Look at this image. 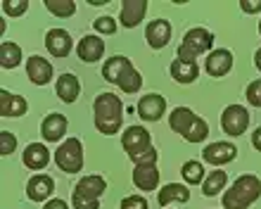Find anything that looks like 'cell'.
Segmentation results:
<instances>
[{"instance_id":"cell-15","label":"cell","mask_w":261,"mask_h":209,"mask_svg":"<svg viewBox=\"0 0 261 209\" xmlns=\"http://www.w3.org/2000/svg\"><path fill=\"white\" fill-rule=\"evenodd\" d=\"M64 133H67V117L64 114H48V117L43 119L41 124V136L45 143H57V140L64 138Z\"/></svg>"},{"instance_id":"cell-4","label":"cell","mask_w":261,"mask_h":209,"mask_svg":"<svg viewBox=\"0 0 261 209\" xmlns=\"http://www.w3.org/2000/svg\"><path fill=\"white\" fill-rule=\"evenodd\" d=\"M169 126L176 133H180L188 143H202L209 136L206 121L202 117H197L193 110H188V107H176L169 114Z\"/></svg>"},{"instance_id":"cell-14","label":"cell","mask_w":261,"mask_h":209,"mask_svg":"<svg viewBox=\"0 0 261 209\" xmlns=\"http://www.w3.org/2000/svg\"><path fill=\"white\" fill-rule=\"evenodd\" d=\"M145 38H147V45L154 50H162L169 45L171 41V24L166 19H154L147 24V31H145Z\"/></svg>"},{"instance_id":"cell-37","label":"cell","mask_w":261,"mask_h":209,"mask_svg":"<svg viewBox=\"0 0 261 209\" xmlns=\"http://www.w3.org/2000/svg\"><path fill=\"white\" fill-rule=\"evenodd\" d=\"M252 145H254L256 150H259V152H261V126H259V128H256L254 133H252Z\"/></svg>"},{"instance_id":"cell-19","label":"cell","mask_w":261,"mask_h":209,"mask_svg":"<svg viewBox=\"0 0 261 209\" xmlns=\"http://www.w3.org/2000/svg\"><path fill=\"white\" fill-rule=\"evenodd\" d=\"M53 190H55V181H53L48 174H36L34 178L27 183V195H29V200H34V202L48 200V197L53 195Z\"/></svg>"},{"instance_id":"cell-35","label":"cell","mask_w":261,"mask_h":209,"mask_svg":"<svg viewBox=\"0 0 261 209\" xmlns=\"http://www.w3.org/2000/svg\"><path fill=\"white\" fill-rule=\"evenodd\" d=\"M240 7H242V12L256 14V12H261V0H240Z\"/></svg>"},{"instance_id":"cell-36","label":"cell","mask_w":261,"mask_h":209,"mask_svg":"<svg viewBox=\"0 0 261 209\" xmlns=\"http://www.w3.org/2000/svg\"><path fill=\"white\" fill-rule=\"evenodd\" d=\"M43 209H69V204L64 202V200H60V197H55V200H50Z\"/></svg>"},{"instance_id":"cell-39","label":"cell","mask_w":261,"mask_h":209,"mask_svg":"<svg viewBox=\"0 0 261 209\" xmlns=\"http://www.w3.org/2000/svg\"><path fill=\"white\" fill-rule=\"evenodd\" d=\"M259 34H261V19H259Z\"/></svg>"},{"instance_id":"cell-34","label":"cell","mask_w":261,"mask_h":209,"mask_svg":"<svg viewBox=\"0 0 261 209\" xmlns=\"http://www.w3.org/2000/svg\"><path fill=\"white\" fill-rule=\"evenodd\" d=\"M121 209H150V204L143 195H128L121 200Z\"/></svg>"},{"instance_id":"cell-38","label":"cell","mask_w":261,"mask_h":209,"mask_svg":"<svg viewBox=\"0 0 261 209\" xmlns=\"http://www.w3.org/2000/svg\"><path fill=\"white\" fill-rule=\"evenodd\" d=\"M254 64H256V69L261 71V48H259V50H256V53H254Z\"/></svg>"},{"instance_id":"cell-32","label":"cell","mask_w":261,"mask_h":209,"mask_svg":"<svg viewBox=\"0 0 261 209\" xmlns=\"http://www.w3.org/2000/svg\"><path fill=\"white\" fill-rule=\"evenodd\" d=\"M14 147H17V138H14V133H10V131L0 133V154H12Z\"/></svg>"},{"instance_id":"cell-10","label":"cell","mask_w":261,"mask_h":209,"mask_svg":"<svg viewBox=\"0 0 261 209\" xmlns=\"http://www.w3.org/2000/svg\"><path fill=\"white\" fill-rule=\"evenodd\" d=\"M202 157H204L206 164H214V167H223L228 162H233L238 157V147L233 143H212L202 150Z\"/></svg>"},{"instance_id":"cell-16","label":"cell","mask_w":261,"mask_h":209,"mask_svg":"<svg viewBox=\"0 0 261 209\" xmlns=\"http://www.w3.org/2000/svg\"><path fill=\"white\" fill-rule=\"evenodd\" d=\"M45 48L53 57H67L71 53V36L64 29H50L45 34Z\"/></svg>"},{"instance_id":"cell-6","label":"cell","mask_w":261,"mask_h":209,"mask_svg":"<svg viewBox=\"0 0 261 209\" xmlns=\"http://www.w3.org/2000/svg\"><path fill=\"white\" fill-rule=\"evenodd\" d=\"M107 190V181L102 176H83L81 181L76 183L71 202L74 209H100V195Z\"/></svg>"},{"instance_id":"cell-17","label":"cell","mask_w":261,"mask_h":209,"mask_svg":"<svg viewBox=\"0 0 261 209\" xmlns=\"http://www.w3.org/2000/svg\"><path fill=\"white\" fill-rule=\"evenodd\" d=\"M233 69V55H230V50H212V55L206 57V74L209 76H226L228 71Z\"/></svg>"},{"instance_id":"cell-8","label":"cell","mask_w":261,"mask_h":209,"mask_svg":"<svg viewBox=\"0 0 261 209\" xmlns=\"http://www.w3.org/2000/svg\"><path fill=\"white\" fill-rule=\"evenodd\" d=\"M55 164L64 174H79L83 167V145L79 138H67L55 152Z\"/></svg>"},{"instance_id":"cell-13","label":"cell","mask_w":261,"mask_h":209,"mask_svg":"<svg viewBox=\"0 0 261 209\" xmlns=\"http://www.w3.org/2000/svg\"><path fill=\"white\" fill-rule=\"evenodd\" d=\"M27 76L31 79V84L45 86L53 81V64L41 55H31L27 60Z\"/></svg>"},{"instance_id":"cell-31","label":"cell","mask_w":261,"mask_h":209,"mask_svg":"<svg viewBox=\"0 0 261 209\" xmlns=\"http://www.w3.org/2000/svg\"><path fill=\"white\" fill-rule=\"evenodd\" d=\"M95 31H97V34L112 36L114 31H117V21L112 19V17H107V14H102V17H97V19H95Z\"/></svg>"},{"instance_id":"cell-24","label":"cell","mask_w":261,"mask_h":209,"mask_svg":"<svg viewBox=\"0 0 261 209\" xmlns=\"http://www.w3.org/2000/svg\"><path fill=\"white\" fill-rule=\"evenodd\" d=\"M57 95L60 100L67 104H71L76 98H79V93H81V84H79V79L74 74H62V76L57 79Z\"/></svg>"},{"instance_id":"cell-21","label":"cell","mask_w":261,"mask_h":209,"mask_svg":"<svg viewBox=\"0 0 261 209\" xmlns=\"http://www.w3.org/2000/svg\"><path fill=\"white\" fill-rule=\"evenodd\" d=\"M29 110L21 95H12L10 91H0V114L3 117H24Z\"/></svg>"},{"instance_id":"cell-12","label":"cell","mask_w":261,"mask_h":209,"mask_svg":"<svg viewBox=\"0 0 261 209\" xmlns=\"http://www.w3.org/2000/svg\"><path fill=\"white\" fill-rule=\"evenodd\" d=\"M133 183L138 190H154L159 186V171H157V162H140L133 169Z\"/></svg>"},{"instance_id":"cell-1","label":"cell","mask_w":261,"mask_h":209,"mask_svg":"<svg viewBox=\"0 0 261 209\" xmlns=\"http://www.w3.org/2000/svg\"><path fill=\"white\" fill-rule=\"evenodd\" d=\"M93 114H95L97 131L105 136H112L121 128L124 121V104L114 93H100L93 102Z\"/></svg>"},{"instance_id":"cell-33","label":"cell","mask_w":261,"mask_h":209,"mask_svg":"<svg viewBox=\"0 0 261 209\" xmlns=\"http://www.w3.org/2000/svg\"><path fill=\"white\" fill-rule=\"evenodd\" d=\"M247 102L252 107H261V79H256L247 86Z\"/></svg>"},{"instance_id":"cell-11","label":"cell","mask_w":261,"mask_h":209,"mask_svg":"<svg viewBox=\"0 0 261 209\" xmlns=\"http://www.w3.org/2000/svg\"><path fill=\"white\" fill-rule=\"evenodd\" d=\"M138 117L145 119V121H159L162 114L166 110V100L164 95H157V93H147L138 100Z\"/></svg>"},{"instance_id":"cell-9","label":"cell","mask_w":261,"mask_h":209,"mask_svg":"<svg viewBox=\"0 0 261 209\" xmlns=\"http://www.w3.org/2000/svg\"><path fill=\"white\" fill-rule=\"evenodd\" d=\"M221 126L228 136H242L249 126V112L242 104H228L221 114Z\"/></svg>"},{"instance_id":"cell-27","label":"cell","mask_w":261,"mask_h":209,"mask_svg":"<svg viewBox=\"0 0 261 209\" xmlns=\"http://www.w3.org/2000/svg\"><path fill=\"white\" fill-rule=\"evenodd\" d=\"M226 181H228V176L226 171H212V174L204 178V193L206 197H214V195H219L221 190L226 188Z\"/></svg>"},{"instance_id":"cell-25","label":"cell","mask_w":261,"mask_h":209,"mask_svg":"<svg viewBox=\"0 0 261 209\" xmlns=\"http://www.w3.org/2000/svg\"><path fill=\"white\" fill-rule=\"evenodd\" d=\"M157 200L162 207H169L171 202H188L190 200V190L186 186H180V183H169V186L159 190Z\"/></svg>"},{"instance_id":"cell-18","label":"cell","mask_w":261,"mask_h":209,"mask_svg":"<svg viewBox=\"0 0 261 209\" xmlns=\"http://www.w3.org/2000/svg\"><path fill=\"white\" fill-rule=\"evenodd\" d=\"M145 12H147V0H124L119 19H121V24L126 29H133L143 21Z\"/></svg>"},{"instance_id":"cell-20","label":"cell","mask_w":261,"mask_h":209,"mask_svg":"<svg viewBox=\"0 0 261 209\" xmlns=\"http://www.w3.org/2000/svg\"><path fill=\"white\" fill-rule=\"evenodd\" d=\"M76 53H79V57H81L83 62H97V60L105 55V43H102V38L88 34L79 41Z\"/></svg>"},{"instance_id":"cell-29","label":"cell","mask_w":261,"mask_h":209,"mask_svg":"<svg viewBox=\"0 0 261 209\" xmlns=\"http://www.w3.org/2000/svg\"><path fill=\"white\" fill-rule=\"evenodd\" d=\"M180 174H183L186 183L197 186V183H202V178H204V167H202L197 160H190V162H186V164L180 167Z\"/></svg>"},{"instance_id":"cell-2","label":"cell","mask_w":261,"mask_h":209,"mask_svg":"<svg viewBox=\"0 0 261 209\" xmlns=\"http://www.w3.org/2000/svg\"><path fill=\"white\" fill-rule=\"evenodd\" d=\"M102 76L105 81H110V84H117L119 88L124 93H138L143 88V76L136 71V67L121 55H114L110 57L107 62L102 64Z\"/></svg>"},{"instance_id":"cell-3","label":"cell","mask_w":261,"mask_h":209,"mask_svg":"<svg viewBox=\"0 0 261 209\" xmlns=\"http://www.w3.org/2000/svg\"><path fill=\"white\" fill-rule=\"evenodd\" d=\"M261 197V181L252 174L235 178V183L223 193V209H249Z\"/></svg>"},{"instance_id":"cell-26","label":"cell","mask_w":261,"mask_h":209,"mask_svg":"<svg viewBox=\"0 0 261 209\" xmlns=\"http://www.w3.org/2000/svg\"><path fill=\"white\" fill-rule=\"evenodd\" d=\"M21 62V48L17 43L5 41L0 45V67L3 69H17Z\"/></svg>"},{"instance_id":"cell-22","label":"cell","mask_w":261,"mask_h":209,"mask_svg":"<svg viewBox=\"0 0 261 209\" xmlns=\"http://www.w3.org/2000/svg\"><path fill=\"white\" fill-rule=\"evenodd\" d=\"M24 164H27L29 169H34V171H41V169L48 167L50 162V152L48 147L43 145V143H31V145L24 150Z\"/></svg>"},{"instance_id":"cell-23","label":"cell","mask_w":261,"mask_h":209,"mask_svg":"<svg viewBox=\"0 0 261 209\" xmlns=\"http://www.w3.org/2000/svg\"><path fill=\"white\" fill-rule=\"evenodd\" d=\"M171 76L173 81H178V84H193L195 79L199 76V67L197 62H190V60H173L171 62Z\"/></svg>"},{"instance_id":"cell-7","label":"cell","mask_w":261,"mask_h":209,"mask_svg":"<svg viewBox=\"0 0 261 209\" xmlns=\"http://www.w3.org/2000/svg\"><path fill=\"white\" fill-rule=\"evenodd\" d=\"M214 45V36L212 31L197 27V29H190L186 36H183V43L178 45V60H190L195 62V57H199L202 53L212 50Z\"/></svg>"},{"instance_id":"cell-5","label":"cell","mask_w":261,"mask_h":209,"mask_svg":"<svg viewBox=\"0 0 261 209\" xmlns=\"http://www.w3.org/2000/svg\"><path fill=\"white\" fill-rule=\"evenodd\" d=\"M121 145L133 164L140 162H157V150L150 145V133L143 126H128L121 133Z\"/></svg>"},{"instance_id":"cell-28","label":"cell","mask_w":261,"mask_h":209,"mask_svg":"<svg viewBox=\"0 0 261 209\" xmlns=\"http://www.w3.org/2000/svg\"><path fill=\"white\" fill-rule=\"evenodd\" d=\"M45 10L57 14L60 19H67L76 12V3L74 0H45Z\"/></svg>"},{"instance_id":"cell-30","label":"cell","mask_w":261,"mask_h":209,"mask_svg":"<svg viewBox=\"0 0 261 209\" xmlns=\"http://www.w3.org/2000/svg\"><path fill=\"white\" fill-rule=\"evenodd\" d=\"M27 10H29L27 0H5V3H3V12H5L7 17H21Z\"/></svg>"}]
</instances>
